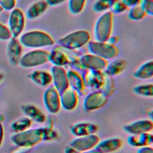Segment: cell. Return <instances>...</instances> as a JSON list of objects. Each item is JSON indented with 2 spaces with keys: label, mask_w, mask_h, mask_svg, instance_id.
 Instances as JSON below:
<instances>
[{
  "label": "cell",
  "mask_w": 153,
  "mask_h": 153,
  "mask_svg": "<svg viewBox=\"0 0 153 153\" xmlns=\"http://www.w3.org/2000/svg\"><path fill=\"white\" fill-rule=\"evenodd\" d=\"M118 41V37L115 35H111V36L109 38V39L108 40V42H109V43L115 45Z\"/></svg>",
  "instance_id": "cell-44"
},
{
  "label": "cell",
  "mask_w": 153,
  "mask_h": 153,
  "mask_svg": "<svg viewBox=\"0 0 153 153\" xmlns=\"http://www.w3.org/2000/svg\"><path fill=\"white\" fill-rule=\"evenodd\" d=\"M44 126L49 128H54L55 124V118L53 116L47 117V118L44 122Z\"/></svg>",
  "instance_id": "cell-39"
},
{
  "label": "cell",
  "mask_w": 153,
  "mask_h": 153,
  "mask_svg": "<svg viewBox=\"0 0 153 153\" xmlns=\"http://www.w3.org/2000/svg\"><path fill=\"white\" fill-rule=\"evenodd\" d=\"M128 8L133 7L135 5H139L141 0H122Z\"/></svg>",
  "instance_id": "cell-40"
},
{
  "label": "cell",
  "mask_w": 153,
  "mask_h": 153,
  "mask_svg": "<svg viewBox=\"0 0 153 153\" xmlns=\"http://www.w3.org/2000/svg\"><path fill=\"white\" fill-rule=\"evenodd\" d=\"M81 75L86 88L94 90H100L104 81L103 71L85 69Z\"/></svg>",
  "instance_id": "cell-11"
},
{
  "label": "cell",
  "mask_w": 153,
  "mask_h": 153,
  "mask_svg": "<svg viewBox=\"0 0 153 153\" xmlns=\"http://www.w3.org/2000/svg\"><path fill=\"white\" fill-rule=\"evenodd\" d=\"M133 91L140 96L152 97L153 96V84L148 83L137 85L134 87Z\"/></svg>",
  "instance_id": "cell-28"
},
{
  "label": "cell",
  "mask_w": 153,
  "mask_h": 153,
  "mask_svg": "<svg viewBox=\"0 0 153 153\" xmlns=\"http://www.w3.org/2000/svg\"><path fill=\"white\" fill-rule=\"evenodd\" d=\"M147 14L139 4L130 8L128 17L130 19L134 21H138L143 19Z\"/></svg>",
  "instance_id": "cell-32"
},
{
  "label": "cell",
  "mask_w": 153,
  "mask_h": 153,
  "mask_svg": "<svg viewBox=\"0 0 153 153\" xmlns=\"http://www.w3.org/2000/svg\"><path fill=\"white\" fill-rule=\"evenodd\" d=\"M44 103L47 110L51 114H56L61 108L60 93L54 86L46 88L43 96Z\"/></svg>",
  "instance_id": "cell-9"
},
{
  "label": "cell",
  "mask_w": 153,
  "mask_h": 153,
  "mask_svg": "<svg viewBox=\"0 0 153 153\" xmlns=\"http://www.w3.org/2000/svg\"><path fill=\"white\" fill-rule=\"evenodd\" d=\"M104 74V81L100 91L109 97L112 96L115 91V82L113 76L107 75L105 72Z\"/></svg>",
  "instance_id": "cell-27"
},
{
  "label": "cell",
  "mask_w": 153,
  "mask_h": 153,
  "mask_svg": "<svg viewBox=\"0 0 153 153\" xmlns=\"http://www.w3.org/2000/svg\"><path fill=\"white\" fill-rule=\"evenodd\" d=\"M139 5L147 15H153V0H141Z\"/></svg>",
  "instance_id": "cell-37"
},
{
  "label": "cell",
  "mask_w": 153,
  "mask_h": 153,
  "mask_svg": "<svg viewBox=\"0 0 153 153\" xmlns=\"http://www.w3.org/2000/svg\"><path fill=\"white\" fill-rule=\"evenodd\" d=\"M70 130L75 136L81 137L96 134L98 130V127L94 123L82 121L73 124L71 127Z\"/></svg>",
  "instance_id": "cell-18"
},
{
  "label": "cell",
  "mask_w": 153,
  "mask_h": 153,
  "mask_svg": "<svg viewBox=\"0 0 153 153\" xmlns=\"http://www.w3.org/2000/svg\"><path fill=\"white\" fill-rule=\"evenodd\" d=\"M87 0H68V8L73 14H79L85 8Z\"/></svg>",
  "instance_id": "cell-31"
},
{
  "label": "cell",
  "mask_w": 153,
  "mask_h": 153,
  "mask_svg": "<svg viewBox=\"0 0 153 153\" xmlns=\"http://www.w3.org/2000/svg\"><path fill=\"white\" fill-rule=\"evenodd\" d=\"M23 55V46L17 38L12 37L8 40L7 45V56L10 62L17 65Z\"/></svg>",
  "instance_id": "cell-17"
},
{
  "label": "cell",
  "mask_w": 153,
  "mask_h": 153,
  "mask_svg": "<svg viewBox=\"0 0 153 153\" xmlns=\"http://www.w3.org/2000/svg\"><path fill=\"white\" fill-rule=\"evenodd\" d=\"M82 153H102L100 152L99 151H98L97 149H96L95 148H93V149H91L89 151H85L84 152H82Z\"/></svg>",
  "instance_id": "cell-45"
},
{
  "label": "cell",
  "mask_w": 153,
  "mask_h": 153,
  "mask_svg": "<svg viewBox=\"0 0 153 153\" xmlns=\"http://www.w3.org/2000/svg\"><path fill=\"white\" fill-rule=\"evenodd\" d=\"M3 10H4V9L2 8V7L0 5V14L3 11Z\"/></svg>",
  "instance_id": "cell-46"
},
{
  "label": "cell",
  "mask_w": 153,
  "mask_h": 153,
  "mask_svg": "<svg viewBox=\"0 0 153 153\" xmlns=\"http://www.w3.org/2000/svg\"><path fill=\"white\" fill-rule=\"evenodd\" d=\"M17 0H0V5L4 10L11 11L15 8Z\"/></svg>",
  "instance_id": "cell-38"
},
{
  "label": "cell",
  "mask_w": 153,
  "mask_h": 153,
  "mask_svg": "<svg viewBox=\"0 0 153 153\" xmlns=\"http://www.w3.org/2000/svg\"><path fill=\"white\" fill-rule=\"evenodd\" d=\"M153 136L151 133L130 134L127 138V143L131 146L141 148L152 145Z\"/></svg>",
  "instance_id": "cell-21"
},
{
  "label": "cell",
  "mask_w": 153,
  "mask_h": 153,
  "mask_svg": "<svg viewBox=\"0 0 153 153\" xmlns=\"http://www.w3.org/2000/svg\"><path fill=\"white\" fill-rule=\"evenodd\" d=\"M127 66L126 62L123 59H116L108 63L107 66L103 72L111 76H117L126 69Z\"/></svg>",
  "instance_id": "cell-26"
},
{
  "label": "cell",
  "mask_w": 153,
  "mask_h": 153,
  "mask_svg": "<svg viewBox=\"0 0 153 153\" xmlns=\"http://www.w3.org/2000/svg\"><path fill=\"white\" fill-rule=\"evenodd\" d=\"M134 76L142 80L151 78L153 76V60H148L140 65L134 71Z\"/></svg>",
  "instance_id": "cell-25"
},
{
  "label": "cell",
  "mask_w": 153,
  "mask_h": 153,
  "mask_svg": "<svg viewBox=\"0 0 153 153\" xmlns=\"http://www.w3.org/2000/svg\"><path fill=\"white\" fill-rule=\"evenodd\" d=\"M90 39L91 35L88 31L79 29L62 37L58 41V43L68 50H75L87 45Z\"/></svg>",
  "instance_id": "cell-3"
},
{
  "label": "cell",
  "mask_w": 153,
  "mask_h": 153,
  "mask_svg": "<svg viewBox=\"0 0 153 153\" xmlns=\"http://www.w3.org/2000/svg\"><path fill=\"white\" fill-rule=\"evenodd\" d=\"M114 27V14L110 11L103 13L97 19L94 27L96 41H108L111 36Z\"/></svg>",
  "instance_id": "cell-2"
},
{
  "label": "cell",
  "mask_w": 153,
  "mask_h": 153,
  "mask_svg": "<svg viewBox=\"0 0 153 153\" xmlns=\"http://www.w3.org/2000/svg\"><path fill=\"white\" fill-rule=\"evenodd\" d=\"M2 78H3V76H2V74L0 73V81L2 80Z\"/></svg>",
  "instance_id": "cell-47"
},
{
  "label": "cell",
  "mask_w": 153,
  "mask_h": 153,
  "mask_svg": "<svg viewBox=\"0 0 153 153\" xmlns=\"http://www.w3.org/2000/svg\"><path fill=\"white\" fill-rule=\"evenodd\" d=\"M42 135V140L53 141L59 138V133L54 128H49L45 127H41Z\"/></svg>",
  "instance_id": "cell-33"
},
{
  "label": "cell",
  "mask_w": 153,
  "mask_h": 153,
  "mask_svg": "<svg viewBox=\"0 0 153 153\" xmlns=\"http://www.w3.org/2000/svg\"><path fill=\"white\" fill-rule=\"evenodd\" d=\"M109 97L100 90H95L85 97L83 102L84 109L93 111L104 107L109 101Z\"/></svg>",
  "instance_id": "cell-8"
},
{
  "label": "cell",
  "mask_w": 153,
  "mask_h": 153,
  "mask_svg": "<svg viewBox=\"0 0 153 153\" xmlns=\"http://www.w3.org/2000/svg\"><path fill=\"white\" fill-rule=\"evenodd\" d=\"M12 37L11 33L8 26L0 22V40L8 41Z\"/></svg>",
  "instance_id": "cell-36"
},
{
  "label": "cell",
  "mask_w": 153,
  "mask_h": 153,
  "mask_svg": "<svg viewBox=\"0 0 153 153\" xmlns=\"http://www.w3.org/2000/svg\"><path fill=\"white\" fill-rule=\"evenodd\" d=\"M115 0H96L93 5V10L96 13H105L110 10Z\"/></svg>",
  "instance_id": "cell-29"
},
{
  "label": "cell",
  "mask_w": 153,
  "mask_h": 153,
  "mask_svg": "<svg viewBox=\"0 0 153 153\" xmlns=\"http://www.w3.org/2000/svg\"><path fill=\"white\" fill-rule=\"evenodd\" d=\"M128 8L122 0H115L109 11L113 14H119L124 13Z\"/></svg>",
  "instance_id": "cell-35"
},
{
  "label": "cell",
  "mask_w": 153,
  "mask_h": 153,
  "mask_svg": "<svg viewBox=\"0 0 153 153\" xmlns=\"http://www.w3.org/2000/svg\"><path fill=\"white\" fill-rule=\"evenodd\" d=\"M71 67V69L76 71L78 72H83L85 70L83 65L81 63L80 56L76 55H73L69 57V65Z\"/></svg>",
  "instance_id": "cell-34"
},
{
  "label": "cell",
  "mask_w": 153,
  "mask_h": 153,
  "mask_svg": "<svg viewBox=\"0 0 153 153\" xmlns=\"http://www.w3.org/2000/svg\"><path fill=\"white\" fill-rule=\"evenodd\" d=\"M87 47L88 53L107 60L116 57L119 54V49L116 45L112 44L108 41H90Z\"/></svg>",
  "instance_id": "cell-5"
},
{
  "label": "cell",
  "mask_w": 153,
  "mask_h": 153,
  "mask_svg": "<svg viewBox=\"0 0 153 153\" xmlns=\"http://www.w3.org/2000/svg\"><path fill=\"white\" fill-rule=\"evenodd\" d=\"M23 112L31 120L39 124L44 123L47 116L38 107L34 105H26L22 107Z\"/></svg>",
  "instance_id": "cell-24"
},
{
  "label": "cell",
  "mask_w": 153,
  "mask_h": 153,
  "mask_svg": "<svg viewBox=\"0 0 153 153\" xmlns=\"http://www.w3.org/2000/svg\"><path fill=\"white\" fill-rule=\"evenodd\" d=\"M49 51L42 49H33L23 54L19 64L24 68H31L43 65L49 62Z\"/></svg>",
  "instance_id": "cell-4"
},
{
  "label": "cell",
  "mask_w": 153,
  "mask_h": 153,
  "mask_svg": "<svg viewBox=\"0 0 153 153\" xmlns=\"http://www.w3.org/2000/svg\"><path fill=\"white\" fill-rule=\"evenodd\" d=\"M45 0H39L32 4L27 9L26 16L30 20H35L42 16L48 9Z\"/></svg>",
  "instance_id": "cell-23"
},
{
  "label": "cell",
  "mask_w": 153,
  "mask_h": 153,
  "mask_svg": "<svg viewBox=\"0 0 153 153\" xmlns=\"http://www.w3.org/2000/svg\"><path fill=\"white\" fill-rule=\"evenodd\" d=\"M123 145L121 138L112 137L100 140L95 148L102 153H112L121 149Z\"/></svg>",
  "instance_id": "cell-19"
},
{
  "label": "cell",
  "mask_w": 153,
  "mask_h": 153,
  "mask_svg": "<svg viewBox=\"0 0 153 153\" xmlns=\"http://www.w3.org/2000/svg\"><path fill=\"white\" fill-rule=\"evenodd\" d=\"M50 73L53 86L60 93L69 87L67 71L64 67L53 66L50 69Z\"/></svg>",
  "instance_id": "cell-12"
},
{
  "label": "cell",
  "mask_w": 153,
  "mask_h": 153,
  "mask_svg": "<svg viewBox=\"0 0 153 153\" xmlns=\"http://www.w3.org/2000/svg\"><path fill=\"white\" fill-rule=\"evenodd\" d=\"M99 141V137L96 134H93L76 137L70 142L69 145L82 153L94 148Z\"/></svg>",
  "instance_id": "cell-10"
},
{
  "label": "cell",
  "mask_w": 153,
  "mask_h": 153,
  "mask_svg": "<svg viewBox=\"0 0 153 153\" xmlns=\"http://www.w3.org/2000/svg\"><path fill=\"white\" fill-rule=\"evenodd\" d=\"M67 75L69 87L76 91L79 95H85L86 93V87L82 75L79 72L73 69H70L67 71Z\"/></svg>",
  "instance_id": "cell-20"
},
{
  "label": "cell",
  "mask_w": 153,
  "mask_h": 153,
  "mask_svg": "<svg viewBox=\"0 0 153 153\" xmlns=\"http://www.w3.org/2000/svg\"><path fill=\"white\" fill-rule=\"evenodd\" d=\"M65 153H81V152H79L78 151L72 148V146L68 145L67 146H66L65 149Z\"/></svg>",
  "instance_id": "cell-43"
},
{
  "label": "cell",
  "mask_w": 153,
  "mask_h": 153,
  "mask_svg": "<svg viewBox=\"0 0 153 153\" xmlns=\"http://www.w3.org/2000/svg\"><path fill=\"white\" fill-rule=\"evenodd\" d=\"M19 37L21 44L26 48H42L54 44L53 38L42 30H31L22 33Z\"/></svg>",
  "instance_id": "cell-1"
},
{
  "label": "cell",
  "mask_w": 153,
  "mask_h": 153,
  "mask_svg": "<svg viewBox=\"0 0 153 153\" xmlns=\"http://www.w3.org/2000/svg\"><path fill=\"white\" fill-rule=\"evenodd\" d=\"M153 128L152 120L142 119L129 123L123 127V130L130 134L149 133Z\"/></svg>",
  "instance_id": "cell-14"
},
{
  "label": "cell",
  "mask_w": 153,
  "mask_h": 153,
  "mask_svg": "<svg viewBox=\"0 0 153 153\" xmlns=\"http://www.w3.org/2000/svg\"><path fill=\"white\" fill-rule=\"evenodd\" d=\"M8 27L12 36L19 38L24 30L26 24V16L19 8H15L10 12L8 17Z\"/></svg>",
  "instance_id": "cell-7"
},
{
  "label": "cell",
  "mask_w": 153,
  "mask_h": 153,
  "mask_svg": "<svg viewBox=\"0 0 153 153\" xmlns=\"http://www.w3.org/2000/svg\"><path fill=\"white\" fill-rule=\"evenodd\" d=\"M42 140L41 128H29L19 132L13 137V141L21 147L32 148Z\"/></svg>",
  "instance_id": "cell-6"
},
{
  "label": "cell",
  "mask_w": 153,
  "mask_h": 153,
  "mask_svg": "<svg viewBox=\"0 0 153 153\" xmlns=\"http://www.w3.org/2000/svg\"><path fill=\"white\" fill-rule=\"evenodd\" d=\"M31 80L41 87H47L52 83L50 71L45 69H36L30 74Z\"/></svg>",
  "instance_id": "cell-22"
},
{
  "label": "cell",
  "mask_w": 153,
  "mask_h": 153,
  "mask_svg": "<svg viewBox=\"0 0 153 153\" xmlns=\"http://www.w3.org/2000/svg\"><path fill=\"white\" fill-rule=\"evenodd\" d=\"M137 153H153V149L149 146L139 148Z\"/></svg>",
  "instance_id": "cell-42"
},
{
  "label": "cell",
  "mask_w": 153,
  "mask_h": 153,
  "mask_svg": "<svg viewBox=\"0 0 153 153\" xmlns=\"http://www.w3.org/2000/svg\"><path fill=\"white\" fill-rule=\"evenodd\" d=\"M81 62L85 69L103 71L108 65V62L93 54L88 53L80 56Z\"/></svg>",
  "instance_id": "cell-13"
},
{
  "label": "cell",
  "mask_w": 153,
  "mask_h": 153,
  "mask_svg": "<svg viewBox=\"0 0 153 153\" xmlns=\"http://www.w3.org/2000/svg\"><path fill=\"white\" fill-rule=\"evenodd\" d=\"M32 120L29 117H22L18 119L13 124V128L17 132H21L27 130L32 126Z\"/></svg>",
  "instance_id": "cell-30"
},
{
  "label": "cell",
  "mask_w": 153,
  "mask_h": 153,
  "mask_svg": "<svg viewBox=\"0 0 153 153\" xmlns=\"http://www.w3.org/2000/svg\"><path fill=\"white\" fill-rule=\"evenodd\" d=\"M69 57L68 50L59 44L54 47L49 53V62L53 66L65 67L69 65Z\"/></svg>",
  "instance_id": "cell-15"
},
{
  "label": "cell",
  "mask_w": 153,
  "mask_h": 153,
  "mask_svg": "<svg viewBox=\"0 0 153 153\" xmlns=\"http://www.w3.org/2000/svg\"><path fill=\"white\" fill-rule=\"evenodd\" d=\"M67 0H45L48 6H53V7L59 5L64 3Z\"/></svg>",
  "instance_id": "cell-41"
},
{
  "label": "cell",
  "mask_w": 153,
  "mask_h": 153,
  "mask_svg": "<svg viewBox=\"0 0 153 153\" xmlns=\"http://www.w3.org/2000/svg\"><path fill=\"white\" fill-rule=\"evenodd\" d=\"M1 137V126H0V139Z\"/></svg>",
  "instance_id": "cell-48"
},
{
  "label": "cell",
  "mask_w": 153,
  "mask_h": 153,
  "mask_svg": "<svg viewBox=\"0 0 153 153\" xmlns=\"http://www.w3.org/2000/svg\"><path fill=\"white\" fill-rule=\"evenodd\" d=\"M61 106L66 111L75 109L78 103V94L76 91L69 87L60 93Z\"/></svg>",
  "instance_id": "cell-16"
}]
</instances>
